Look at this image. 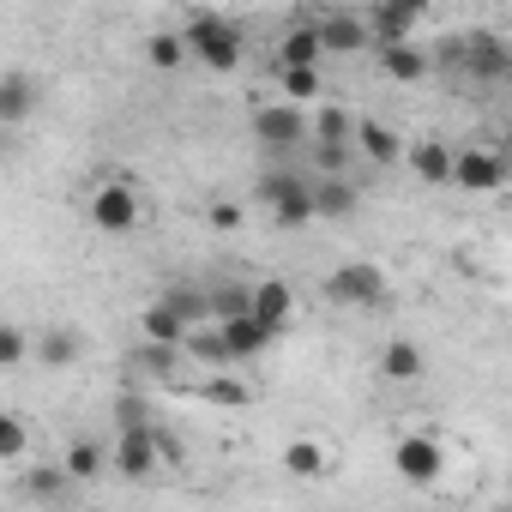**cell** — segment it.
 I'll list each match as a JSON object with an SVG mask.
<instances>
[{"mask_svg": "<svg viewBox=\"0 0 512 512\" xmlns=\"http://www.w3.org/2000/svg\"><path fill=\"white\" fill-rule=\"evenodd\" d=\"M181 37H187V55L199 61V67H211V73H235L241 67V25L235 19H223V13H193L187 25H181Z\"/></svg>", "mask_w": 512, "mask_h": 512, "instance_id": "1", "label": "cell"}, {"mask_svg": "<svg viewBox=\"0 0 512 512\" xmlns=\"http://www.w3.org/2000/svg\"><path fill=\"white\" fill-rule=\"evenodd\" d=\"M139 217H145V193H139L127 175L91 187V223H97L103 235H127V229H139Z\"/></svg>", "mask_w": 512, "mask_h": 512, "instance_id": "2", "label": "cell"}, {"mask_svg": "<svg viewBox=\"0 0 512 512\" xmlns=\"http://www.w3.org/2000/svg\"><path fill=\"white\" fill-rule=\"evenodd\" d=\"M386 272L374 266V260H350V266H338V272H326V296L338 302V308H386Z\"/></svg>", "mask_w": 512, "mask_h": 512, "instance_id": "3", "label": "cell"}, {"mask_svg": "<svg viewBox=\"0 0 512 512\" xmlns=\"http://www.w3.org/2000/svg\"><path fill=\"white\" fill-rule=\"evenodd\" d=\"M260 199H266V211L278 217V223H308V217H320L314 211V181H302L296 169H272V175H260Z\"/></svg>", "mask_w": 512, "mask_h": 512, "instance_id": "4", "label": "cell"}, {"mask_svg": "<svg viewBox=\"0 0 512 512\" xmlns=\"http://www.w3.org/2000/svg\"><path fill=\"white\" fill-rule=\"evenodd\" d=\"M163 458H175V452H169V440H163L157 428H121V434H115V470H121L127 482H151Z\"/></svg>", "mask_w": 512, "mask_h": 512, "instance_id": "5", "label": "cell"}, {"mask_svg": "<svg viewBox=\"0 0 512 512\" xmlns=\"http://www.w3.org/2000/svg\"><path fill=\"white\" fill-rule=\"evenodd\" d=\"M253 139L260 145H272V151H290V145H302V139H314V127H308V115L296 109V103H253Z\"/></svg>", "mask_w": 512, "mask_h": 512, "instance_id": "6", "label": "cell"}, {"mask_svg": "<svg viewBox=\"0 0 512 512\" xmlns=\"http://www.w3.org/2000/svg\"><path fill=\"white\" fill-rule=\"evenodd\" d=\"M500 181H506V151H494V145H458V169H452L458 193H494Z\"/></svg>", "mask_w": 512, "mask_h": 512, "instance_id": "7", "label": "cell"}, {"mask_svg": "<svg viewBox=\"0 0 512 512\" xmlns=\"http://www.w3.org/2000/svg\"><path fill=\"white\" fill-rule=\"evenodd\" d=\"M440 464H446V452H440L434 434H404V440L392 446V470H398L404 482H416V488L440 482Z\"/></svg>", "mask_w": 512, "mask_h": 512, "instance_id": "8", "label": "cell"}, {"mask_svg": "<svg viewBox=\"0 0 512 512\" xmlns=\"http://www.w3.org/2000/svg\"><path fill=\"white\" fill-rule=\"evenodd\" d=\"M458 61H464L476 79H506V73H512V49H506L494 31H470V37L458 43Z\"/></svg>", "mask_w": 512, "mask_h": 512, "instance_id": "9", "label": "cell"}, {"mask_svg": "<svg viewBox=\"0 0 512 512\" xmlns=\"http://www.w3.org/2000/svg\"><path fill=\"white\" fill-rule=\"evenodd\" d=\"M422 25H428V13H422V7H380V13H368L374 49H404Z\"/></svg>", "mask_w": 512, "mask_h": 512, "instance_id": "10", "label": "cell"}, {"mask_svg": "<svg viewBox=\"0 0 512 512\" xmlns=\"http://www.w3.org/2000/svg\"><path fill=\"white\" fill-rule=\"evenodd\" d=\"M139 338L151 344V350H187V338H193V326L169 308V302H151L145 314H139Z\"/></svg>", "mask_w": 512, "mask_h": 512, "instance_id": "11", "label": "cell"}, {"mask_svg": "<svg viewBox=\"0 0 512 512\" xmlns=\"http://www.w3.org/2000/svg\"><path fill=\"white\" fill-rule=\"evenodd\" d=\"M253 320H260L272 338L296 320V296H290V284H278V278H266V284H253Z\"/></svg>", "mask_w": 512, "mask_h": 512, "instance_id": "12", "label": "cell"}, {"mask_svg": "<svg viewBox=\"0 0 512 512\" xmlns=\"http://www.w3.org/2000/svg\"><path fill=\"white\" fill-rule=\"evenodd\" d=\"M320 43H326V49H338V55H356V49H368V43H374V31H368V19H362V13H326V19H320Z\"/></svg>", "mask_w": 512, "mask_h": 512, "instance_id": "13", "label": "cell"}, {"mask_svg": "<svg viewBox=\"0 0 512 512\" xmlns=\"http://www.w3.org/2000/svg\"><path fill=\"white\" fill-rule=\"evenodd\" d=\"M410 169L428 181V187H452V169H458V151L446 145V139H422V145H410Z\"/></svg>", "mask_w": 512, "mask_h": 512, "instance_id": "14", "label": "cell"}, {"mask_svg": "<svg viewBox=\"0 0 512 512\" xmlns=\"http://www.w3.org/2000/svg\"><path fill=\"white\" fill-rule=\"evenodd\" d=\"M31 103H37V79L7 67V73H0V127H19L31 115Z\"/></svg>", "mask_w": 512, "mask_h": 512, "instance_id": "15", "label": "cell"}, {"mask_svg": "<svg viewBox=\"0 0 512 512\" xmlns=\"http://www.w3.org/2000/svg\"><path fill=\"white\" fill-rule=\"evenodd\" d=\"M356 151H362L368 163H398V157H410L404 139H398V127H386V121H356Z\"/></svg>", "mask_w": 512, "mask_h": 512, "instance_id": "16", "label": "cell"}, {"mask_svg": "<svg viewBox=\"0 0 512 512\" xmlns=\"http://www.w3.org/2000/svg\"><path fill=\"white\" fill-rule=\"evenodd\" d=\"M223 332V344H229V362H247V356H260L266 344H272V332L253 320V314H241V320H223L217 326Z\"/></svg>", "mask_w": 512, "mask_h": 512, "instance_id": "17", "label": "cell"}, {"mask_svg": "<svg viewBox=\"0 0 512 512\" xmlns=\"http://www.w3.org/2000/svg\"><path fill=\"white\" fill-rule=\"evenodd\" d=\"M422 350L410 344V338H386V350H380V374L392 380V386H410V380H422Z\"/></svg>", "mask_w": 512, "mask_h": 512, "instance_id": "18", "label": "cell"}, {"mask_svg": "<svg viewBox=\"0 0 512 512\" xmlns=\"http://www.w3.org/2000/svg\"><path fill=\"white\" fill-rule=\"evenodd\" d=\"M61 470H67L73 482H97V476L109 470V452H103L91 434H73V440H67V458H61Z\"/></svg>", "mask_w": 512, "mask_h": 512, "instance_id": "19", "label": "cell"}, {"mask_svg": "<svg viewBox=\"0 0 512 512\" xmlns=\"http://www.w3.org/2000/svg\"><path fill=\"white\" fill-rule=\"evenodd\" d=\"M320 55H326L320 25H296V31H284V43H278V67H320Z\"/></svg>", "mask_w": 512, "mask_h": 512, "instance_id": "20", "label": "cell"}, {"mask_svg": "<svg viewBox=\"0 0 512 512\" xmlns=\"http://www.w3.org/2000/svg\"><path fill=\"white\" fill-rule=\"evenodd\" d=\"M380 73L398 79V85H416V79L428 73V55H422L416 43H404V49H380Z\"/></svg>", "mask_w": 512, "mask_h": 512, "instance_id": "21", "label": "cell"}, {"mask_svg": "<svg viewBox=\"0 0 512 512\" xmlns=\"http://www.w3.org/2000/svg\"><path fill=\"white\" fill-rule=\"evenodd\" d=\"M314 211H320V217H350V211H356V181H344V175L314 181Z\"/></svg>", "mask_w": 512, "mask_h": 512, "instance_id": "22", "label": "cell"}, {"mask_svg": "<svg viewBox=\"0 0 512 512\" xmlns=\"http://www.w3.org/2000/svg\"><path fill=\"white\" fill-rule=\"evenodd\" d=\"M145 61H151L157 73H175V67L187 61V37H181V31H151V37H145Z\"/></svg>", "mask_w": 512, "mask_h": 512, "instance_id": "23", "label": "cell"}, {"mask_svg": "<svg viewBox=\"0 0 512 512\" xmlns=\"http://www.w3.org/2000/svg\"><path fill=\"white\" fill-rule=\"evenodd\" d=\"M284 470H290L296 482H320V476H326V452H320L314 440H290V446H284Z\"/></svg>", "mask_w": 512, "mask_h": 512, "instance_id": "24", "label": "cell"}, {"mask_svg": "<svg viewBox=\"0 0 512 512\" xmlns=\"http://www.w3.org/2000/svg\"><path fill=\"white\" fill-rule=\"evenodd\" d=\"M278 85H284V103H308V97H320V67H278Z\"/></svg>", "mask_w": 512, "mask_h": 512, "instance_id": "25", "label": "cell"}, {"mask_svg": "<svg viewBox=\"0 0 512 512\" xmlns=\"http://www.w3.org/2000/svg\"><path fill=\"white\" fill-rule=\"evenodd\" d=\"M187 350H193V356H205V362H229V344H223V332H217V326H199V332L187 338Z\"/></svg>", "mask_w": 512, "mask_h": 512, "instance_id": "26", "label": "cell"}, {"mask_svg": "<svg viewBox=\"0 0 512 512\" xmlns=\"http://www.w3.org/2000/svg\"><path fill=\"white\" fill-rule=\"evenodd\" d=\"M19 452H25V416H13V410H7V416H0V458L13 464Z\"/></svg>", "mask_w": 512, "mask_h": 512, "instance_id": "27", "label": "cell"}, {"mask_svg": "<svg viewBox=\"0 0 512 512\" xmlns=\"http://www.w3.org/2000/svg\"><path fill=\"white\" fill-rule=\"evenodd\" d=\"M73 356H79V338H73V332H49V338H43V362H49V368H67Z\"/></svg>", "mask_w": 512, "mask_h": 512, "instance_id": "28", "label": "cell"}, {"mask_svg": "<svg viewBox=\"0 0 512 512\" xmlns=\"http://www.w3.org/2000/svg\"><path fill=\"white\" fill-rule=\"evenodd\" d=\"M314 163H320V181H332V175H344L350 145H314Z\"/></svg>", "mask_w": 512, "mask_h": 512, "instance_id": "29", "label": "cell"}, {"mask_svg": "<svg viewBox=\"0 0 512 512\" xmlns=\"http://www.w3.org/2000/svg\"><path fill=\"white\" fill-rule=\"evenodd\" d=\"M199 392H205L211 404H229V410H241V404H247V386H235V380H205Z\"/></svg>", "mask_w": 512, "mask_h": 512, "instance_id": "30", "label": "cell"}, {"mask_svg": "<svg viewBox=\"0 0 512 512\" xmlns=\"http://www.w3.org/2000/svg\"><path fill=\"white\" fill-rule=\"evenodd\" d=\"M0 362H7V368L25 362V332L19 326H0Z\"/></svg>", "mask_w": 512, "mask_h": 512, "instance_id": "31", "label": "cell"}, {"mask_svg": "<svg viewBox=\"0 0 512 512\" xmlns=\"http://www.w3.org/2000/svg\"><path fill=\"white\" fill-rule=\"evenodd\" d=\"M115 422H121V428H151V422H145V404H139V398H121V404H115Z\"/></svg>", "mask_w": 512, "mask_h": 512, "instance_id": "32", "label": "cell"}, {"mask_svg": "<svg viewBox=\"0 0 512 512\" xmlns=\"http://www.w3.org/2000/svg\"><path fill=\"white\" fill-rule=\"evenodd\" d=\"M211 223H217V229H235V223H241V205H235V199H217V205H211Z\"/></svg>", "mask_w": 512, "mask_h": 512, "instance_id": "33", "label": "cell"}, {"mask_svg": "<svg viewBox=\"0 0 512 512\" xmlns=\"http://www.w3.org/2000/svg\"><path fill=\"white\" fill-rule=\"evenodd\" d=\"M61 482H73V476H67V470H37V476H31V494H55Z\"/></svg>", "mask_w": 512, "mask_h": 512, "instance_id": "34", "label": "cell"}, {"mask_svg": "<svg viewBox=\"0 0 512 512\" xmlns=\"http://www.w3.org/2000/svg\"><path fill=\"white\" fill-rule=\"evenodd\" d=\"M494 512H512V506H494Z\"/></svg>", "mask_w": 512, "mask_h": 512, "instance_id": "35", "label": "cell"}]
</instances>
